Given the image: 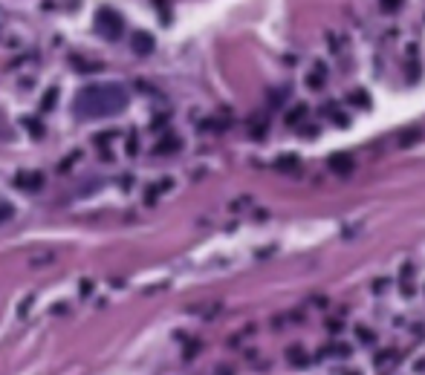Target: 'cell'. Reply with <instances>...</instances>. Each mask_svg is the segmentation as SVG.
Segmentation results:
<instances>
[{
	"label": "cell",
	"instance_id": "6da1fadb",
	"mask_svg": "<svg viewBox=\"0 0 425 375\" xmlns=\"http://www.w3.org/2000/svg\"><path fill=\"white\" fill-rule=\"evenodd\" d=\"M128 92L119 84H90L75 95V113L81 118H104L125 110Z\"/></svg>",
	"mask_w": 425,
	"mask_h": 375
},
{
	"label": "cell",
	"instance_id": "7a4b0ae2",
	"mask_svg": "<svg viewBox=\"0 0 425 375\" xmlns=\"http://www.w3.org/2000/svg\"><path fill=\"white\" fill-rule=\"evenodd\" d=\"M96 29H98L104 38L116 41V38L122 35V29H125V21H122L116 12H110V9H101V12L96 15Z\"/></svg>",
	"mask_w": 425,
	"mask_h": 375
},
{
	"label": "cell",
	"instance_id": "3957f363",
	"mask_svg": "<svg viewBox=\"0 0 425 375\" xmlns=\"http://www.w3.org/2000/svg\"><path fill=\"white\" fill-rule=\"evenodd\" d=\"M353 168H356V162H353V156H350V153L330 156V171L338 173V176H350V173H353Z\"/></svg>",
	"mask_w": 425,
	"mask_h": 375
},
{
	"label": "cell",
	"instance_id": "277c9868",
	"mask_svg": "<svg viewBox=\"0 0 425 375\" xmlns=\"http://www.w3.org/2000/svg\"><path fill=\"white\" fill-rule=\"evenodd\" d=\"M154 38L148 35V32H136L133 35V52H139V55H151L154 52Z\"/></svg>",
	"mask_w": 425,
	"mask_h": 375
},
{
	"label": "cell",
	"instance_id": "5b68a950",
	"mask_svg": "<svg viewBox=\"0 0 425 375\" xmlns=\"http://www.w3.org/2000/svg\"><path fill=\"white\" fill-rule=\"evenodd\" d=\"M324 81H327V66L315 64V69L307 75V87H310V89H321V87H324Z\"/></svg>",
	"mask_w": 425,
	"mask_h": 375
},
{
	"label": "cell",
	"instance_id": "8992f818",
	"mask_svg": "<svg viewBox=\"0 0 425 375\" xmlns=\"http://www.w3.org/2000/svg\"><path fill=\"white\" fill-rule=\"evenodd\" d=\"M304 118H307V104H295V110L287 113V124L290 127H298Z\"/></svg>",
	"mask_w": 425,
	"mask_h": 375
},
{
	"label": "cell",
	"instance_id": "52a82bcc",
	"mask_svg": "<svg viewBox=\"0 0 425 375\" xmlns=\"http://www.w3.org/2000/svg\"><path fill=\"white\" fill-rule=\"evenodd\" d=\"M347 101L356 104V107H370V95H367L364 89H353V92L347 95Z\"/></svg>",
	"mask_w": 425,
	"mask_h": 375
},
{
	"label": "cell",
	"instance_id": "ba28073f",
	"mask_svg": "<svg viewBox=\"0 0 425 375\" xmlns=\"http://www.w3.org/2000/svg\"><path fill=\"white\" fill-rule=\"evenodd\" d=\"M174 150H179V139H177V136H168L165 142H159V144H157V153H174Z\"/></svg>",
	"mask_w": 425,
	"mask_h": 375
},
{
	"label": "cell",
	"instance_id": "9c48e42d",
	"mask_svg": "<svg viewBox=\"0 0 425 375\" xmlns=\"http://www.w3.org/2000/svg\"><path fill=\"white\" fill-rule=\"evenodd\" d=\"M23 176H26V179H18V185H21V188H29V191L41 188V182H44L41 173H23Z\"/></svg>",
	"mask_w": 425,
	"mask_h": 375
},
{
	"label": "cell",
	"instance_id": "30bf717a",
	"mask_svg": "<svg viewBox=\"0 0 425 375\" xmlns=\"http://www.w3.org/2000/svg\"><path fill=\"white\" fill-rule=\"evenodd\" d=\"M379 9L385 15H396L402 9V0H379Z\"/></svg>",
	"mask_w": 425,
	"mask_h": 375
},
{
	"label": "cell",
	"instance_id": "8fae6325",
	"mask_svg": "<svg viewBox=\"0 0 425 375\" xmlns=\"http://www.w3.org/2000/svg\"><path fill=\"white\" fill-rule=\"evenodd\" d=\"M278 168H281V171H295V168H298V156H284V159H278Z\"/></svg>",
	"mask_w": 425,
	"mask_h": 375
},
{
	"label": "cell",
	"instance_id": "7c38bea8",
	"mask_svg": "<svg viewBox=\"0 0 425 375\" xmlns=\"http://www.w3.org/2000/svg\"><path fill=\"white\" fill-rule=\"evenodd\" d=\"M287 358H290L292 364H298V367H301V364H304V361H307V358H304V352H301V349H298V346H292L290 352H287Z\"/></svg>",
	"mask_w": 425,
	"mask_h": 375
},
{
	"label": "cell",
	"instance_id": "4fadbf2b",
	"mask_svg": "<svg viewBox=\"0 0 425 375\" xmlns=\"http://www.w3.org/2000/svg\"><path fill=\"white\" fill-rule=\"evenodd\" d=\"M12 214H15V208H12L9 202H0V222L12 220Z\"/></svg>",
	"mask_w": 425,
	"mask_h": 375
},
{
	"label": "cell",
	"instance_id": "5bb4252c",
	"mask_svg": "<svg viewBox=\"0 0 425 375\" xmlns=\"http://www.w3.org/2000/svg\"><path fill=\"white\" fill-rule=\"evenodd\" d=\"M55 98H58V89L46 92V95H44V107H52V104H55Z\"/></svg>",
	"mask_w": 425,
	"mask_h": 375
},
{
	"label": "cell",
	"instance_id": "9a60e30c",
	"mask_svg": "<svg viewBox=\"0 0 425 375\" xmlns=\"http://www.w3.org/2000/svg\"><path fill=\"white\" fill-rule=\"evenodd\" d=\"M417 139H420V130H414L411 136L405 133V136H402V144H411V142H417Z\"/></svg>",
	"mask_w": 425,
	"mask_h": 375
},
{
	"label": "cell",
	"instance_id": "2e32d148",
	"mask_svg": "<svg viewBox=\"0 0 425 375\" xmlns=\"http://www.w3.org/2000/svg\"><path fill=\"white\" fill-rule=\"evenodd\" d=\"M359 338H361V341H373V332H370V329H361V326H359Z\"/></svg>",
	"mask_w": 425,
	"mask_h": 375
}]
</instances>
